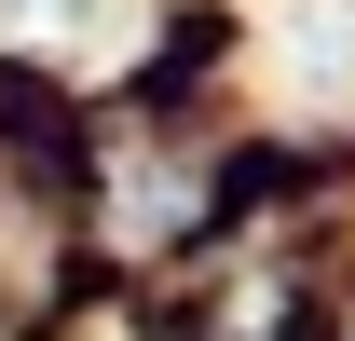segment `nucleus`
<instances>
[{
  "instance_id": "nucleus-2",
  "label": "nucleus",
  "mask_w": 355,
  "mask_h": 341,
  "mask_svg": "<svg viewBox=\"0 0 355 341\" xmlns=\"http://www.w3.org/2000/svg\"><path fill=\"white\" fill-rule=\"evenodd\" d=\"M287 55H301V82L342 96L355 82V14H287Z\"/></svg>"
},
{
  "instance_id": "nucleus-1",
  "label": "nucleus",
  "mask_w": 355,
  "mask_h": 341,
  "mask_svg": "<svg viewBox=\"0 0 355 341\" xmlns=\"http://www.w3.org/2000/svg\"><path fill=\"white\" fill-rule=\"evenodd\" d=\"M0 28H55V42H123L137 0H0Z\"/></svg>"
}]
</instances>
